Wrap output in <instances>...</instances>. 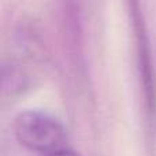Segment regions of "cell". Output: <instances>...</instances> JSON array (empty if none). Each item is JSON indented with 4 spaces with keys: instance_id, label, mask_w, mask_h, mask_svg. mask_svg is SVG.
Segmentation results:
<instances>
[{
    "instance_id": "7a4b0ae2",
    "label": "cell",
    "mask_w": 156,
    "mask_h": 156,
    "mask_svg": "<svg viewBox=\"0 0 156 156\" xmlns=\"http://www.w3.org/2000/svg\"><path fill=\"white\" fill-rule=\"evenodd\" d=\"M130 5V12H132L133 23L136 26V36H137V47H138V58H140V70H141V80H143L144 88V97L147 103V110L149 114L155 112V78L152 73V63H151V54L149 48L147 45V38L143 29L144 25L141 22V12L140 5L137 0H127Z\"/></svg>"
},
{
    "instance_id": "3957f363",
    "label": "cell",
    "mask_w": 156,
    "mask_h": 156,
    "mask_svg": "<svg viewBox=\"0 0 156 156\" xmlns=\"http://www.w3.org/2000/svg\"><path fill=\"white\" fill-rule=\"evenodd\" d=\"M43 156H78V155L74 151H71V149L63 148V149H59V151L51 152V154H47V155H43Z\"/></svg>"
},
{
    "instance_id": "6da1fadb",
    "label": "cell",
    "mask_w": 156,
    "mask_h": 156,
    "mask_svg": "<svg viewBox=\"0 0 156 156\" xmlns=\"http://www.w3.org/2000/svg\"><path fill=\"white\" fill-rule=\"evenodd\" d=\"M14 137L18 144L32 152L47 155L66 148L67 134L60 119L38 108H26L15 116Z\"/></svg>"
}]
</instances>
